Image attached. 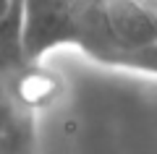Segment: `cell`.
I'll return each instance as SVG.
<instances>
[{
  "mask_svg": "<svg viewBox=\"0 0 157 154\" xmlns=\"http://www.w3.org/2000/svg\"><path fill=\"white\" fill-rule=\"evenodd\" d=\"M113 66L157 76V42L147 44V47H141V50H134V52H126V55H118L115 60H113Z\"/></svg>",
  "mask_w": 157,
  "mask_h": 154,
  "instance_id": "obj_3",
  "label": "cell"
},
{
  "mask_svg": "<svg viewBox=\"0 0 157 154\" xmlns=\"http://www.w3.org/2000/svg\"><path fill=\"white\" fill-rule=\"evenodd\" d=\"M18 6L21 0H0V44L18 47Z\"/></svg>",
  "mask_w": 157,
  "mask_h": 154,
  "instance_id": "obj_4",
  "label": "cell"
},
{
  "mask_svg": "<svg viewBox=\"0 0 157 154\" xmlns=\"http://www.w3.org/2000/svg\"><path fill=\"white\" fill-rule=\"evenodd\" d=\"M139 3L147 8V13H149V16L157 21V0H139Z\"/></svg>",
  "mask_w": 157,
  "mask_h": 154,
  "instance_id": "obj_5",
  "label": "cell"
},
{
  "mask_svg": "<svg viewBox=\"0 0 157 154\" xmlns=\"http://www.w3.org/2000/svg\"><path fill=\"white\" fill-rule=\"evenodd\" d=\"M78 47L105 60L107 34L102 0H21L18 6V52L37 63L52 50Z\"/></svg>",
  "mask_w": 157,
  "mask_h": 154,
  "instance_id": "obj_1",
  "label": "cell"
},
{
  "mask_svg": "<svg viewBox=\"0 0 157 154\" xmlns=\"http://www.w3.org/2000/svg\"><path fill=\"white\" fill-rule=\"evenodd\" d=\"M0 123H3V120H0Z\"/></svg>",
  "mask_w": 157,
  "mask_h": 154,
  "instance_id": "obj_6",
  "label": "cell"
},
{
  "mask_svg": "<svg viewBox=\"0 0 157 154\" xmlns=\"http://www.w3.org/2000/svg\"><path fill=\"white\" fill-rule=\"evenodd\" d=\"M0 154H34V126L26 112L13 110L0 123Z\"/></svg>",
  "mask_w": 157,
  "mask_h": 154,
  "instance_id": "obj_2",
  "label": "cell"
}]
</instances>
